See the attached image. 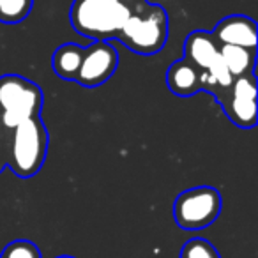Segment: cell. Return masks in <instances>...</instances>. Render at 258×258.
Instances as JSON below:
<instances>
[{
	"mask_svg": "<svg viewBox=\"0 0 258 258\" xmlns=\"http://www.w3.org/2000/svg\"><path fill=\"white\" fill-rule=\"evenodd\" d=\"M149 0H75L69 9V23L92 41L117 39L118 32Z\"/></svg>",
	"mask_w": 258,
	"mask_h": 258,
	"instance_id": "cell-1",
	"label": "cell"
},
{
	"mask_svg": "<svg viewBox=\"0 0 258 258\" xmlns=\"http://www.w3.org/2000/svg\"><path fill=\"white\" fill-rule=\"evenodd\" d=\"M48 131L41 117H34L11 129L8 165L20 179H30L43 168L48 154Z\"/></svg>",
	"mask_w": 258,
	"mask_h": 258,
	"instance_id": "cell-2",
	"label": "cell"
},
{
	"mask_svg": "<svg viewBox=\"0 0 258 258\" xmlns=\"http://www.w3.org/2000/svg\"><path fill=\"white\" fill-rule=\"evenodd\" d=\"M117 39L138 55L161 51L168 39V15L165 8L147 2L124 23Z\"/></svg>",
	"mask_w": 258,
	"mask_h": 258,
	"instance_id": "cell-3",
	"label": "cell"
},
{
	"mask_svg": "<svg viewBox=\"0 0 258 258\" xmlns=\"http://www.w3.org/2000/svg\"><path fill=\"white\" fill-rule=\"evenodd\" d=\"M43 92L39 85L18 75L0 76V120L6 129H15L29 118L39 117Z\"/></svg>",
	"mask_w": 258,
	"mask_h": 258,
	"instance_id": "cell-4",
	"label": "cell"
},
{
	"mask_svg": "<svg viewBox=\"0 0 258 258\" xmlns=\"http://www.w3.org/2000/svg\"><path fill=\"white\" fill-rule=\"evenodd\" d=\"M223 198L216 187L197 186L182 191L173 202V219L186 232H198L219 218Z\"/></svg>",
	"mask_w": 258,
	"mask_h": 258,
	"instance_id": "cell-5",
	"label": "cell"
},
{
	"mask_svg": "<svg viewBox=\"0 0 258 258\" xmlns=\"http://www.w3.org/2000/svg\"><path fill=\"white\" fill-rule=\"evenodd\" d=\"M225 110L232 124L240 129H251L256 124V78L254 73L233 78L225 90L214 97Z\"/></svg>",
	"mask_w": 258,
	"mask_h": 258,
	"instance_id": "cell-6",
	"label": "cell"
},
{
	"mask_svg": "<svg viewBox=\"0 0 258 258\" xmlns=\"http://www.w3.org/2000/svg\"><path fill=\"white\" fill-rule=\"evenodd\" d=\"M118 68V51L110 41H94L85 48L75 82L85 89L106 83Z\"/></svg>",
	"mask_w": 258,
	"mask_h": 258,
	"instance_id": "cell-7",
	"label": "cell"
},
{
	"mask_svg": "<svg viewBox=\"0 0 258 258\" xmlns=\"http://www.w3.org/2000/svg\"><path fill=\"white\" fill-rule=\"evenodd\" d=\"M218 44H235L242 48H256V23L249 16L232 15L223 18L212 30Z\"/></svg>",
	"mask_w": 258,
	"mask_h": 258,
	"instance_id": "cell-8",
	"label": "cell"
},
{
	"mask_svg": "<svg viewBox=\"0 0 258 258\" xmlns=\"http://www.w3.org/2000/svg\"><path fill=\"white\" fill-rule=\"evenodd\" d=\"M219 57V44L212 37L211 32L205 30H193L184 41V57L187 62L200 69L202 73H207Z\"/></svg>",
	"mask_w": 258,
	"mask_h": 258,
	"instance_id": "cell-9",
	"label": "cell"
},
{
	"mask_svg": "<svg viewBox=\"0 0 258 258\" xmlns=\"http://www.w3.org/2000/svg\"><path fill=\"white\" fill-rule=\"evenodd\" d=\"M200 80L202 71L195 68L191 62L186 58H179L173 64H170L168 71H166V85H168L170 92L180 97H189L200 92Z\"/></svg>",
	"mask_w": 258,
	"mask_h": 258,
	"instance_id": "cell-10",
	"label": "cell"
},
{
	"mask_svg": "<svg viewBox=\"0 0 258 258\" xmlns=\"http://www.w3.org/2000/svg\"><path fill=\"white\" fill-rule=\"evenodd\" d=\"M219 57L232 78L254 73L256 48H242L235 44H219Z\"/></svg>",
	"mask_w": 258,
	"mask_h": 258,
	"instance_id": "cell-11",
	"label": "cell"
},
{
	"mask_svg": "<svg viewBox=\"0 0 258 258\" xmlns=\"http://www.w3.org/2000/svg\"><path fill=\"white\" fill-rule=\"evenodd\" d=\"M83 51H85V48L80 46V44H60L51 57V68H53L55 75L62 80H68V82H75L76 75L80 71V66H82Z\"/></svg>",
	"mask_w": 258,
	"mask_h": 258,
	"instance_id": "cell-12",
	"label": "cell"
},
{
	"mask_svg": "<svg viewBox=\"0 0 258 258\" xmlns=\"http://www.w3.org/2000/svg\"><path fill=\"white\" fill-rule=\"evenodd\" d=\"M32 8L34 0H0V22L9 25L23 22Z\"/></svg>",
	"mask_w": 258,
	"mask_h": 258,
	"instance_id": "cell-13",
	"label": "cell"
},
{
	"mask_svg": "<svg viewBox=\"0 0 258 258\" xmlns=\"http://www.w3.org/2000/svg\"><path fill=\"white\" fill-rule=\"evenodd\" d=\"M179 258H221L219 251L204 237H193L180 247Z\"/></svg>",
	"mask_w": 258,
	"mask_h": 258,
	"instance_id": "cell-14",
	"label": "cell"
},
{
	"mask_svg": "<svg viewBox=\"0 0 258 258\" xmlns=\"http://www.w3.org/2000/svg\"><path fill=\"white\" fill-rule=\"evenodd\" d=\"M0 258H43V254L32 240L16 239L2 249Z\"/></svg>",
	"mask_w": 258,
	"mask_h": 258,
	"instance_id": "cell-15",
	"label": "cell"
},
{
	"mask_svg": "<svg viewBox=\"0 0 258 258\" xmlns=\"http://www.w3.org/2000/svg\"><path fill=\"white\" fill-rule=\"evenodd\" d=\"M6 165H8V156L4 154V149H2V145H0V173H2V170L6 168Z\"/></svg>",
	"mask_w": 258,
	"mask_h": 258,
	"instance_id": "cell-16",
	"label": "cell"
},
{
	"mask_svg": "<svg viewBox=\"0 0 258 258\" xmlns=\"http://www.w3.org/2000/svg\"><path fill=\"white\" fill-rule=\"evenodd\" d=\"M57 258H75V256H69V254H62V256H57Z\"/></svg>",
	"mask_w": 258,
	"mask_h": 258,
	"instance_id": "cell-17",
	"label": "cell"
}]
</instances>
